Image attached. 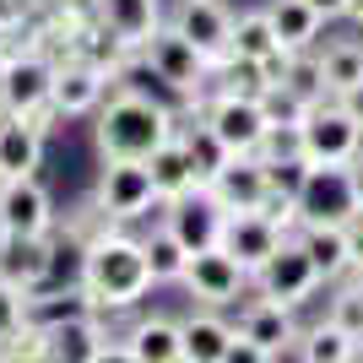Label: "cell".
I'll use <instances>...</instances> for the list:
<instances>
[{
    "instance_id": "cell-21",
    "label": "cell",
    "mask_w": 363,
    "mask_h": 363,
    "mask_svg": "<svg viewBox=\"0 0 363 363\" xmlns=\"http://www.w3.org/2000/svg\"><path fill=\"white\" fill-rule=\"evenodd\" d=\"M233 60L272 65V71L282 76L288 49H282V38H277V28H272V11H239V22H233Z\"/></svg>"
},
{
    "instance_id": "cell-8",
    "label": "cell",
    "mask_w": 363,
    "mask_h": 363,
    "mask_svg": "<svg viewBox=\"0 0 363 363\" xmlns=\"http://www.w3.org/2000/svg\"><path fill=\"white\" fill-rule=\"evenodd\" d=\"M147 65H152L157 82H168V87L184 92V98H201V92H206V71H212V60H206L179 28H163L147 44Z\"/></svg>"
},
{
    "instance_id": "cell-15",
    "label": "cell",
    "mask_w": 363,
    "mask_h": 363,
    "mask_svg": "<svg viewBox=\"0 0 363 363\" xmlns=\"http://www.w3.org/2000/svg\"><path fill=\"white\" fill-rule=\"evenodd\" d=\"M266 190H272V174H266L260 157H228L212 179H206V196H212L223 212H260Z\"/></svg>"
},
{
    "instance_id": "cell-7",
    "label": "cell",
    "mask_w": 363,
    "mask_h": 363,
    "mask_svg": "<svg viewBox=\"0 0 363 363\" xmlns=\"http://www.w3.org/2000/svg\"><path fill=\"white\" fill-rule=\"evenodd\" d=\"M233 22H239V16L228 11L223 0H179V11H174L168 28H179L184 38L212 60V71H228V65H233Z\"/></svg>"
},
{
    "instance_id": "cell-13",
    "label": "cell",
    "mask_w": 363,
    "mask_h": 363,
    "mask_svg": "<svg viewBox=\"0 0 363 363\" xmlns=\"http://www.w3.org/2000/svg\"><path fill=\"white\" fill-rule=\"evenodd\" d=\"M228 250V255L239 260L244 272L255 277L266 260L288 244V228H277L266 212H228V223H223V239H217Z\"/></svg>"
},
{
    "instance_id": "cell-39",
    "label": "cell",
    "mask_w": 363,
    "mask_h": 363,
    "mask_svg": "<svg viewBox=\"0 0 363 363\" xmlns=\"http://www.w3.org/2000/svg\"><path fill=\"white\" fill-rule=\"evenodd\" d=\"M92 363H136V352L125 347V342H108V347L98 352V358H92Z\"/></svg>"
},
{
    "instance_id": "cell-40",
    "label": "cell",
    "mask_w": 363,
    "mask_h": 363,
    "mask_svg": "<svg viewBox=\"0 0 363 363\" xmlns=\"http://www.w3.org/2000/svg\"><path fill=\"white\" fill-rule=\"evenodd\" d=\"M309 6H315L325 22H336V16H347V11H352V0H309Z\"/></svg>"
},
{
    "instance_id": "cell-19",
    "label": "cell",
    "mask_w": 363,
    "mask_h": 363,
    "mask_svg": "<svg viewBox=\"0 0 363 363\" xmlns=\"http://www.w3.org/2000/svg\"><path fill=\"white\" fill-rule=\"evenodd\" d=\"M239 336H250L255 347H266L277 358V352L298 347V325H293V309L288 303H272V298H255L250 309L239 315Z\"/></svg>"
},
{
    "instance_id": "cell-45",
    "label": "cell",
    "mask_w": 363,
    "mask_h": 363,
    "mask_svg": "<svg viewBox=\"0 0 363 363\" xmlns=\"http://www.w3.org/2000/svg\"><path fill=\"white\" fill-rule=\"evenodd\" d=\"M0 347H6V342H0Z\"/></svg>"
},
{
    "instance_id": "cell-35",
    "label": "cell",
    "mask_w": 363,
    "mask_h": 363,
    "mask_svg": "<svg viewBox=\"0 0 363 363\" xmlns=\"http://www.w3.org/2000/svg\"><path fill=\"white\" fill-rule=\"evenodd\" d=\"M331 320L342 325V331H352L363 342V282H342L331 298Z\"/></svg>"
},
{
    "instance_id": "cell-30",
    "label": "cell",
    "mask_w": 363,
    "mask_h": 363,
    "mask_svg": "<svg viewBox=\"0 0 363 363\" xmlns=\"http://www.w3.org/2000/svg\"><path fill=\"white\" fill-rule=\"evenodd\" d=\"M147 250V266H152V282H184V266H190V250L179 244L174 228H152V239H141Z\"/></svg>"
},
{
    "instance_id": "cell-44",
    "label": "cell",
    "mask_w": 363,
    "mask_h": 363,
    "mask_svg": "<svg viewBox=\"0 0 363 363\" xmlns=\"http://www.w3.org/2000/svg\"><path fill=\"white\" fill-rule=\"evenodd\" d=\"M347 16H352V22H363V0H352V11H347Z\"/></svg>"
},
{
    "instance_id": "cell-24",
    "label": "cell",
    "mask_w": 363,
    "mask_h": 363,
    "mask_svg": "<svg viewBox=\"0 0 363 363\" xmlns=\"http://www.w3.org/2000/svg\"><path fill=\"white\" fill-rule=\"evenodd\" d=\"M358 358H363V342L352 331H342L331 315L309 331H298V363H358Z\"/></svg>"
},
{
    "instance_id": "cell-29",
    "label": "cell",
    "mask_w": 363,
    "mask_h": 363,
    "mask_svg": "<svg viewBox=\"0 0 363 363\" xmlns=\"http://www.w3.org/2000/svg\"><path fill=\"white\" fill-rule=\"evenodd\" d=\"M325 92L331 98H347L352 87L363 82V44L358 38H336V44H325Z\"/></svg>"
},
{
    "instance_id": "cell-6",
    "label": "cell",
    "mask_w": 363,
    "mask_h": 363,
    "mask_svg": "<svg viewBox=\"0 0 363 363\" xmlns=\"http://www.w3.org/2000/svg\"><path fill=\"white\" fill-rule=\"evenodd\" d=\"M49 87H55V65H44L38 55H16V60L0 65V108L6 114H16V120L38 125V130H49Z\"/></svg>"
},
{
    "instance_id": "cell-4",
    "label": "cell",
    "mask_w": 363,
    "mask_h": 363,
    "mask_svg": "<svg viewBox=\"0 0 363 363\" xmlns=\"http://www.w3.org/2000/svg\"><path fill=\"white\" fill-rule=\"evenodd\" d=\"M266 130H272V120H266L260 98H250V92L228 87L206 104V141L217 152H228V157H260Z\"/></svg>"
},
{
    "instance_id": "cell-22",
    "label": "cell",
    "mask_w": 363,
    "mask_h": 363,
    "mask_svg": "<svg viewBox=\"0 0 363 363\" xmlns=\"http://www.w3.org/2000/svg\"><path fill=\"white\" fill-rule=\"evenodd\" d=\"M125 347L136 352V363H184V320L147 315L130 325Z\"/></svg>"
},
{
    "instance_id": "cell-20",
    "label": "cell",
    "mask_w": 363,
    "mask_h": 363,
    "mask_svg": "<svg viewBox=\"0 0 363 363\" xmlns=\"http://www.w3.org/2000/svg\"><path fill=\"white\" fill-rule=\"evenodd\" d=\"M98 16L104 28L120 38V44H141L147 49L157 33H163V6L157 0H98Z\"/></svg>"
},
{
    "instance_id": "cell-9",
    "label": "cell",
    "mask_w": 363,
    "mask_h": 363,
    "mask_svg": "<svg viewBox=\"0 0 363 363\" xmlns=\"http://www.w3.org/2000/svg\"><path fill=\"white\" fill-rule=\"evenodd\" d=\"M255 282H260V298L288 303V309H293V303H303L320 282H325V277H320L315 255L303 250V239H288V244H282V250H277V255L255 272Z\"/></svg>"
},
{
    "instance_id": "cell-18",
    "label": "cell",
    "mask_w": 363,
    "mask_h": 363,
    "mask_svg": "<svg viewBox=\"0 0 363 363\" xmlns=\"http://www.w3.org/2000/svg\"><path fill=\"white\" fill-rule=\"evenodd\" d=\"M174 233H179V244L190 250V255H201V250H212L217 239H223V223L228 212L217 206L206 190L201 196H184V201H168V217H163Z\"/></svg>"
},
{
    "instance_id": "cell-46",
    "label": "cell",
    "mask_w": 363,
    "mask_h": 363,
    "mask_svg": "<svg viewBox=\"0 0 363 363\" xmlns=\"http://www.w3.org/2000/svg\"><path fill=\"white\" fill-rule=\"evenodd\" d=\"M0 363H6V358H0Z\"/></svg>"
},
{
    "instance_id": "cell-31",
    "label": "cell",
    "mask_w": 363,
    "mask_h": 363,
    "mask_svg": "<svg viewBox=\"0 0 363 363\" xmlns=\"http://www.w3.org/2000/svg\"><path fill=\"white\" fill-rule=\"evenodd\" d=\"M303 250L315 255L320 277L331 282V277L352 272V255H347V228H303Z\"/></svg>"
},
{
    "instance_id": "cell-26",
    "label": "cell",
    "mask_w": 363,
    "mask_h": 363,
    "mask_svg": "<svg viewBox=\"0 0 363 363\" xmlns=\"http://www.w3.org/2000/svg\"><path fill=\"white\" fill-rule=\"evenodd\" d=\"M266 11H272V28H277V38H282V49H288V55L315 49L320 28H325V16H320L309 0H272Z\"/></svg>"
},
{
    "instance_id": "cell-28",
    "label": "cell",
    "mask_w": 363,
    "mask_h": 363,
    "mask_svg": "<svg viewBox=\"0 0 363 363\" xmlns=\"http://www.w3.org/2000/svg\"><path fill=\"white\" fill-rule=\"evenodd\" d=\"M98 303H92L87 288H71V293H44V298H28V331H55L65 320H82L92 315Z\"/></svg>"
},
{
    "instance_id": "cell-41",
    "label": "cell",
    "mask_w": 363,
    "mask_h": 363,
    "mask_svg": "<svg viewBox=\"0 0 363 363\" xmlns=\"http://www.w3.org/2000/svg\"><path fill=\"white\" fill-rule=\"evenodd\" d=\"M342 104H347V114H352V120L363 125V82H358V87L347 92V98H342Z\"/></svg>"
},
{
    "instance_id": "cell-11",
    "label": "cell",
    "mask_w": 363,
    "mask_h": 363,
    "mask_svg": "<svg viewBox=\"0 0 363 363\" xmlns=\"http://www.w3.org/2000/svg\"><path fill=\"white\" fill-rule=\"evenodd\" d=\"M147 168H152V184H157V201H163V206L206 190V163H201L196 141H184V136H168L163 147L147 157Z\"/></svg>"
},
{
    "instance_id": "cell-36",
    "label": "cell",
    "mask_w": 363,
    "mask_h": 363,
    "mask_svg": "<svg viewBox=\"0 0 363 363\" xmlns=\"http://www.w3.org/2000/svg\"><path fill=\"white\" fill-rule=\"evenodd\" d=\"M223 363H272V352H266V347H255L250 336H239V325H233V342H228Z\"/></svg>"
},
{
    "instance_id": "cell-32",
    "label": "cell",
    "mask_w": 363,
    "mask_h": 363,
    "mask_svg": "<svg viewBox=\"0 0 363 363\" xmlns=\"http://www.w3.org/2000/svg\"><path fill=\"white\" fill-rule=\"evenodd\" d=\"M288 92H298L303 104H320V98H331L325 92V60H320L315 49H298V55H288V65H282V76H277Z\"/></svg>"
},
{
    "instance_id": "cell-47",
    "label": "cell",
    "mask_w": 363,
    "mask_h": 363,
    "mask_svg": "<svg viewBox=\"0 0 363 363\" xmlns=\"http://www.w3.org/2000/svg\"><path fill=\"white\" fill-rule=\"evenodd\" d=\"M358 282H363V277H358Z\"/></svg>"
},
{
    "instance_id": "cell-23",
    "label": "cell",
    "mask_w": 363,
    "mask_h": 363,
    "mask_svg": "<svg viewBox=\"0 0 363 363\" xmlns=\"http://www.w3.org/2000/svg\"><path fill=\"white\" fill-rule=\"evenodd\" d=\"M38 163H44V130L28 125V120H16V114H6V120H0V168H6L11 179H33Z\"/></svg>"
},
{
    "instance_id": "cell-42",
    "label": "cell",
    "mask_w": 363,
    "mask_h": 363,
    "mask_svg": "<svg viewBox=\"0 0 363 363\" xmlns=\"http://www.w3.org/2000/svg\"><path fill=\"white\" fill-rule=\"evenodd\" d=\"M352 190H358V206H363V157L352 163Z\"/></svg>"
},
{
    "instance_id": "cell-48",
    "label": "cell",
    "mask_w": 363,
    "mask_h": 363,
    "mask_svg": "<svg viewBox=\"0 0 363 363\" xmlns=\"http://www.w3.org/2000/svg\"><path fill=\"white\" fill-rule=\"evenodd\" d=\"M358 363H363V358H358Z\"/></svg>"
},
{
    "instance_id": "cell-25",
    "label": "cell",
    "mask_w": 363,
    "mask_h": 363,
    "mask_svg": "<svg viewBox=\"0 0 363 363\" xmlns=\"http://www.w3.org/2000/svg\"><path fill=\"white\" fill-rule=\"evenodd\" d=\"M49 239H0V277L16 282L22 293H33L49 272Z\"/></svg>"
},
{
    "instance_id": "cell-37",
    "label": "cell",
    "mask_w": 363,
    "mask_h": 363,
    "mask_svg": "<svg viewBox=\"0 0 363 363\" xmlns=\"http://www.w3.org/2000/svg\"><path fill=\"white\" fill-rule=\"evenodd\" d=\"M347 255H352V272L363 277V212L347 223Z\"/></svg>"
},
{
    "instance_id": "cell-12",
    "label": "cell",
    "mask_w": 363,
    "mask_h": 363,
    "mask_svg": "<svg viewBox=\"0 0 363 363\" xmlns=\"http://www.w3.org/2000/svg\"><path fill=\"white\" fill-rule=\"evenodd\" d=\"M184 288H190V298H196V303L217 309V303H233L244 288H250V272L228 255L223 244H212V250L190 255V266H184Z\"/></svg>"
},
{
    "instance_id": "cell-14",
    "label": "cell",
    "mask_w": 363,
    "mask_h": 363,
    "mask_svg": "<svg viewBox=\"0 0 363 363\" xmlns=\"http://www.w3.org/2000/svg\"><path fill=\"white\" fill-rule=\"evenodd\" d=\"M28 342H33V358L38 363H92L108 347L98 315L65 320V325H55V331H28Z\"/></svg>"
},
{
    "instance_id": "cell-27",
    "label": "cell",
    "mask_w": 363,
    "mask_h": 363,
    "mask_svg": "<svg viewBox=\"0 0 363 363\" xmlns=\"http://www.w3.org/2000/svg\"><path fill=\"white\" fill-rule=\"evenodd\" d=\"M228 342H233V325L223 315H212V309L184 320V363H223Z\"/></svg>"
},
{
    "instance_id": "cell-2",
    "label": "cell",
    "mask_w": 363,
    "mask_h": 363,
    "mask_svg": "<svg viewBox=\"0 0 363 363\" xmlns=\"http://www.w3.org/2000/svg\"><path fill=\"white\" fill-rule=\"evenodd\" d=\"M82 288L92 293L98 309H130L136 298H147L152 288V266L141 239H125V233H98L82 255Z\"/></svg>"
},
{
    "instance_id": "cell-1",
    "label": "cell",
    "mask_w": 363,
    "mask_h": 363,
    "mask_svg": "<svg viewBox=\"0 0 363 363\" xmlns=\"http://www.w3.org/2000/svg\"><path fill=\"white\" fill-rule=\"evenodd\" d=\"M168 136H179L174 114L141 87L108 92V104L98 108V125H92V141L104 152V163H147Z\"/></svg>"
},
{
    "instance_id": "cell-17",
    "label": "cell",
    "mask_w": 363,
    "mask_h": 363,
    "mask_svg": "<svg viewBox=\"0 0 363 363\" xmlns=\"http://www.w3.org/2000/svg\"><path fill=\"white\" fill-rule=\"evenodd\" d=\"M104 92H108L104 65H92V60H71V65H55L49 108H55V114H92V108H104Z\"/></svg>"
},
{
    "instance_id": "cell-10",
    "label": "cell",
    "mask_w": 363,
    "mask_h": 363,
    "mask_svg": "<svg viewBox=\"0 0 363 363\" xmlns=\"http://www.w3.org/2000/svg\"><path fill=\"white\" fill-rule=\"evenodd\" d=\"M157 201V184H152L147 163H104V179H98V212L114 217V223H136L152 212Z\"/></svg>"
},
{
    "instance_id": "cell-16",
    "label": "cell",
    "mask_w": 363,
    "mask_h": 363,
    "mask_svg": "<svg viewBox=\"0 0 363 363\" xmlns=\"http://www.w3.org/2000/svg\"><path fill=\"white\" fill-rule=\"evenodd\" d=\"M55 228V206L38 179H11L6 201H0V239H49Z\"/></svg>"
},
{
    "instance_id": "cell-43",
    "label": "cell",
    "mask_w": 363,
    "mask_h": 363,
    "mask_svg": "<svg viewBox=\"0 0 363 363\" xmlns=\"http://www.w3.org/2000/svg\"><path fill=\"white\" fill-rule=\"evenodd\" d=\"M6 190H11V174H6V168H0V201H6Z\"/></svg>"
},
{
    "instance_id": "cell-33",
    "label": "cell",
    "mask_w": 363,
    "mask_h": 363,
    "mask_svg": "<svg viewBox=\"0 0 363 363\" xmlns=\"http://www.w3.org/2000/svg\"><path fill=\"white\" fill-rule=\"evenodd\" d=\"M28 336V293L0 277V342H16Z\"/></svg>"
},
{
    "instance_id": "cell-38",
    "label": "cell",
    "mask_w": 363,
    "mask_h": 363,
    "mask_svg": "<svg viewBox=\"0 0 363 363\" xmlns=\"http://www.w3.org/2000/svg\"><path fill=\"white\" fill-rule=\"evenodd\" d=\"M22 28V0H0V33Z\"/></svg>"
},
{
    "instance_id": "cell-34",
    "label": "cell",
    "mask_w": 363,
    "mask_h": 363,
    "mask_svg": "<svg viewBox=\"0 0 363 363\" xmlns=\"http://www.w3.org/2000/svg\"><path fill=\"white\" fill-rule=\"evenodd\" d=\"M260 108H266L272 125H303V114H309V104H303L298 92H288L282 82H272V87L260 92Z\"/></svg>"
},
{
    "instance_id": "cell-5",
    "label": "cell",
    "mask_w": 363,
    "mask_h": 363,
    "mask_svg": "<svg viewBox=\"0 0 363 363\" xmlns=\"http://www.w3.org/2000/svg\"><path fill=\"white\" fill-rule=\"evenodd\" d=\"M352 168H309L298 184V228H347L358 217Z\"/></svg>"
},
{
    "instance_id": "cell-3",
    "label": "cell",
    "mask_w": 363,
    "mask_h": 363,
    "mask_svg": "<svg viewBox=\"0 0 363 363\" xmlns=\"http://www.w3.org/2000/svg\"><path fill=\"white\" fill-rule=\"evenodd\" d=\"M298 136H303V163L309 168H352L363 157V125L347 114L342 98L309 104Z\"/></svg>"
}]
</instances>
